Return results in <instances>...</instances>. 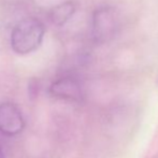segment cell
Instances as JSON below:
<instances>
[{
	"mask_svg": "<svg viewBox=\"0 0 158 158\" xmlns=\"http://www.w3.org/2000/svg\"><path fill=\"white\" fill-rule=\"evenodd\" d=\"M44 25L37 19H25L17 23L11 33V46L19 55H26L41 45L44 37Z\"/></svg>",
	"mask_w": 158,
	"mask_h": 158,
	"instance_id": "1",
	"label": "cell"
},
{
	"mask_svg": "<svg viewBox=\"0 0 158 158\" xmlns=\"http://www.w3.org/2000/svg\"><path fill=\"white\" fill-rule=\"evenodd\" d=\"M50 93L59 99L80 101L82 99V88L80 83L73 77H61L51 85Z\"/></svg>",
	"mask_w": 158,
	"mask_h": 158,
	"instance_id": "4",
	"label": "cell"
},
{
	"mask_svg": "<svg viewBox=\"0 0 158 158\" xmlns=\"http://www.w3.org/2000/svg\"><path fill=\"white\" fill-rule=\"evenodd\" d=\"M118 28V17L114 9L104 8L98 9L94 15L93 33L94 38L99 42H104L112 38Z\"/></svg>",
	"mask_w": 158,
	"mask_h": 158,
	"instance_id": "2",
	"label": "cell"
},
{
	"mask_svg": "<svg viewBox=\"0 0 158 158\" xmlns=\"http://www.w3.org/2000/svg\"><path fill=\"white\" fill-rule=\"evenodd\" d=\"M75 12V6L73 2L67 1L52 9L50 19L56 26H63L71 19Z\"/></svg>",
	"mask_w": 158,
	"mask_h": 158,
	"instance_id": "5",
	"label": "cell"
},
{
	"mask_svg": "<svg viewBox=\"0 0 158 158\" xmlns=\"http://www.w3.org/2000/svg\"><path fill=\"white\" fill-rule=\"evenodd\" d=\"M24 127V116L14 103L3 102L0 104V132L13 137L21 133Z\"/></svg>",
	"mask_w": 158,
	"mask_h": 158,
	"instance_id": "3",
	"label": "cell"
},
{
	"mask_svg": "<svg viewBox=\"0 0 158 158\" xmlns=\"http://www.w3.org/2000/svg\"><path fill=\"white\" fill-rule=\"evenodd\" d=\"M0 158H4V154H3V151H2L1 146H0Z\"/></svg>",
	"mask_w": 158,
	"mask_h": 158,
	"instance_id": "6",
	"label": "cell"
}]
</instances>
